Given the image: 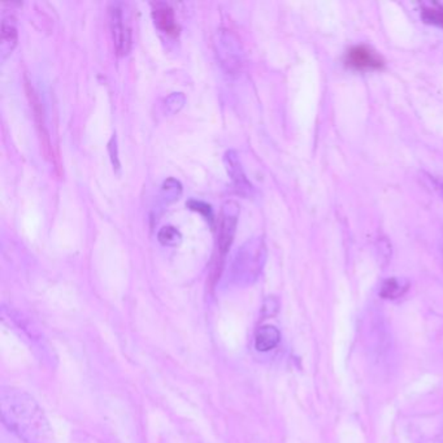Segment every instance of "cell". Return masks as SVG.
<instances>
[{
	"mask_svg": "<svg viewBox=\"0 0 443 443\" xmlns=\"http://www.w3.org/2000/svg\"><path fill=\"white\" fill-rule=\"evenodd\" d=\"M1 420L24 443H54L52 429L36 400L15 387L0 390Z\"/></svg>",
	"mask_w": 443,
	"mask_h": 443,
	"instance_id": "cell-1",
	"label": "cell"
},
{
	"mask_svg": "<svg viewBox=\"0 0 443 443\" xmlns=\"http://www.w3.org/2000/svg\"><path fill=\"white\" fill-rule=\"evenodd\" d=\"M265 260V246L262 238L248 240L234 258L233 277L238 284L253 282Z\"/></svg>",
	"mask_w": 443,
	"mask_h": 443,
	"instance_id": "cell-2",
	"label": "cell"
},
{
	"mask_svg": "<svg viewBox=\"0 0 443 443\" xmlns=\"http://www.w3.org/2000/svg\"><path fill=\"white\" fill-rule=\"evenodd\" d=\"M240 216V208L234 202H226L223 205V210L218 218V242H216V251L212 263V276L218 278L223 268V262L225 258L228 250L230 248L233 238L235 234L237 221Z\"/></svg>",
	"mask_w": 443,
	"mask_h": 443,
	"instance_id": "cell-3",
	"label": "cell"
},
{
	"mask_svg": "<svg viewBox=\"0 0 443 443\" xmlns=\"http://www.w3.org/2000/svg\"><path fill=\"white\" fill-rule=\"evenodd\" d=\"M218 61L228 74H238L242 68V46L232 30L220 29L215 36Z\"/></svg>",
	"mask_w": 443,
	"mask_h": 443,
	"instance_id": "cell-4",
	"label": "cell"
},
{
	"mask_svg": "<svg viewBox=\"0 0 443 443\" xmlns=\"http://www.w3.org/2000/svg\"><path fill=\"white\" fill-rule=\"evenodd\" d=\"M109 25L112 30L113 44L118 55H125L131 50V31L125 20L124 9L121 4L112 3L109 7Z\"/></svg>",
	"mask_w": 443,
	"mask_h": 443,
	"instance_id": "cell-5",
	"label": "cell"
},
{
	"mask_svg": "<svg viewBox=\"0 0 443 443\" xmlns=\"http://www.w3.org/2000/svg\"><path fill=\"white\" fill-rule=\"evenodd\" d=\"M25 90H26V95L29 98L30 106H31L33 113H34V118H36V129H38V134H39L42 153H44V158L50 159L52 156V147L50 137H49V131H47V128H46L44 106H42L39 96L36 94V88H33V85L28 80H25Z\"/></svg>",
	"mask_w": 443,
	"mask_h": 443,
	"instance_id": "cell-6",
	"label": "cell"
},
{
	"mask_svg": "<svg viewBox=\"0 0 443 443\" xmlns=\"http://www.w3.org/2000/svg\"><path fill=\"white\" fill-rule=\"evenodd\" d=\"M346 61L350 66L357 71L380 69L384 66L382 58L367 46H355L347 52Z\"/></svg>",
	"mask_w": 443,
	"mask_h": 443,
	"instance_id": "cell-7",
	"label": "cell"
},
{
	"mask_svg": "<svg viewBox=\"0 0 443 443\" xmlns=\"http://www.w3.org/2000/svg\"><path fill=\"white\" fill-rule=\"evenodd\" d=\"M225 164L228 173L232 177L235 189L238 190L240 194L248 195L253 190V185L245 175L242 166H240V159H238V155L235 151L230 150L225 153Z\"/></svg>",
	"mask_w": 443,
	"mask_h": 443,
	"instance_id": "cell-8",
	"label": "cell"
},
{
	"mask_svg": "<svg viewBox=\"0 0 443 443\" xmlns=\"http://www.w3.org/2000/svg\"><path fill=\"white\" fill-rule=\"evenodd\" d=\"M155 24L169 36H177L180 26L175 21V11L166 3H158L153 12Z\"/></svg>",
	"mask_w": 443,
	"mask_h": 443,
	"instance_id": "cell-9",
	"label": "cell"
},
{
	"mask_svg": "<svg viewBox=\"0 0 443 443\" xmlns=\"http://www.w3.org/2000/svg\"><path fill=\"white\" fill-rule=\"evenodd\" d=\"M281 340V333L276 327L264 325L260 327L255 335V347L258 351L267 352L275 349Z\"/></svg>",
	"mask_w": 443,
	"mask_h": 443,
	"instance_id": "cell-10",
	"label": "cell"
},
{
	"mask_svg": "<svg viewBox=\"0 0 443 443\" xmlns=\"http://www.w3.org/2000/svg\"><path fill=\"white\" fill-rule=\"evenodd\" d=\"M17 44V28L15 19L12 16L4 17L1 22V55L3 58L12 54Z\"/></svg>",
	"mask_w": 443,
	"mask_h": 443,
	"instance_id": "cell-11",
	"label": "cell"
},
{
	"mask_svg": "<svg viewBox=\"0 0 443 443\" xmlns=\"http://www.w3.org/2000/svg\"><path fill=\"white\" fill-rule=\"evenodd\" d=\"M408 284L406 280H402V278H387L385 280L382 285H381V289H380V297L384 299H398L406 294V291L408 290Z\"/></svg>",
	"mask_w": 443,
	"mask_h": 443,
	"instance_id": "cell-12",
	"label": "cell"
},
{
	"mask_svg": "<svg viewBox=\"0 0 443 443\" xmlns=\"http://www.w3.org/2000/svg\"><path fill=\"white\" fill-rule=\"evenodd\" d=\"M422 15L425 21L443 28V7H441L439 4L433 3V4L425 6L422 8Z\"/></svg>",
	"mask_w": 443,
	"mask_h": 443,
	"instance_id": "cell-13",
	"label": "cell"
},
{
	"mask_svg": "<svg viewBox=\"0 0 443 443\" xmlns=\"http://www.w3.org/2000/svg\"><path fill=\"white\" fill-rule=\"evenodd\" d=\"M159 240L163 245L175 246L181 242V233L175 229V226H164L159 232Z\"/></svg>",
	"mask_w": 443,
	"mask_h": 443,
	"instance_id": "cell-14",
	"label": "cell"
},
{
	"mask_svg": "<svg viewBox=\"0 0 443 443\" xmlns=\"http://www.w3.org/2000/svg\"><path fill=\"white\" fill-rule=\"evenodd\" d=\"M190 208L193 210V211L200 212L202 215H203L204 218H207V220H213V213H212V208L210 204L204 203V202H200V200H190L189 203H188Z\"/></svg>",
	"mask_w": 443,
	"mask_h": 443,
	"instance_id": "cell-15",
	"label": "cell"
},
{
	"mask_svg": "<svg viewBox=\"0 0 443 443\" xmlns=\"http://www.w3.org/2000/svg\"><path fill=\"white\" fill-rule=\"evenodd\" d=\"M277 310H278L277 299L268 298L264 302V305H263V315L265 317H272L273 315H276Z\"/></svg>",
	"mask_w": 443,
	"mask_h": 443,
	"instance_id": "cell-16",
	"label": "cell"
},
{
	"mask_svg": "<svg viewBox=\"0 0 443 443\" xmlns=\"http://www.w3.org/2000/svg\"><path fill=\"white\" fill-rule=\"evenodd\" d=\"M433 183H434V186H436L437 191H438L443 198V180H441V178H433Z\"/></svg>",
	"mask_w": 443,
	"mask_h": 443,
	"instance_id": "cell-17",
	"label": "cell"
}]
</instances>
